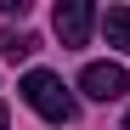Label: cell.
I'll return each instance as SVG.
<instances>
[{
    "mask_svg": "<svg viewBox=\"0 0 130 130\" xmlns=\"http://www.w3.org/2000/svg\"><path fill=\"white\" fill-rule=\"evenodd\" d=\"M17 91H23V102L34 107L40 119H51V124H68V119L79 113L74 91H68V85H62V74H51V68H28Z\"/></svg>",
    "mask_w": 130,
    "mask_h": 130,
    "instance_id": "1",
    "label": "cell"
},
{
    "mask_svg": "<svg viewBox=\"0 0 130 130\" xmlns=\"http://www.w3.org/2000/svg\"><path fill=\"white\" fill-rule=\"evenodd\" d=\"M34 45L40 40L28 28H0V62H23V57H34Z\"/></svg>",
    "mask_w": 130,
    "mask_h": 130,
    "instance_id": "4",
    "label": "cell"
},
{
    "mask_svg": "<svg viewBox=\"0 0 130 130\" xmlns=\"http://www.w3.org/2000/svg\"><path fill=\"white\" fill-rule=\"evenodd\" d=\"M102 34H107V45L130 51V6H107V17H102Z\"/></svg>",
    "mask_w": 130,
    "mask_h": 130,
    "instance_id": "5",
    "label": "cell"
},
{
    "mask_svg": "<svg viewBox=\"0 0 130 130\" xmlns=\"http://www.w3.org/2000/svg\"><path fill=\"white\" fill-rule=\"evenodd\" d=\"M79 91L91 96V102H119L130 91V74L119 68V62H85V74H79Z\"/></svg>",
    "mask_w": 130,
    "mask_h": 130,
    "instance_id": "2",
    "label": "cell"
},
{
    "mask_svg": "<svg viewBox=\"0 0 130 130\" xmlns=\"http://www.w3.org/2000/svg\"><path fill=\"white\" fill-rule=\"evenodd\" d=\"M51 28H57L62 45H85L91 28H96V6H91V0H62L57 17H51Z\"/></svg>",
    "mask_w": 130,
    "mask_h": 130,
    "instance_id": "3",
    "label": "cell"
},
{
    "mask_svg": "<svg viewBox=\"0 0 130 130\" xmlns=\"http://www.w3.org/2000/svg\"><path fill=\"white\" fill-rule=\"evenodd\" d=\"M124 130H130V113H124Z\"/></svg>",
    "mask_w": 130,
    "mask_h": 130,
    "instance_id": "7",
    "label": "cell"
},
{
    "mask_svg": "<svg viewBox=\"0 0 130 130\" xmlns=\"http://www.w3.org/2000/svg\"><path fill=\"white\" fill-rule=\"evenodd\" d=\"M0 130H11V119H6V107H0Z\"/></svg>",
    "mask_w": 130,
    "mask_h": 130,
    "instance_id": "6",
    "label": "cell"
}]
</instances>
